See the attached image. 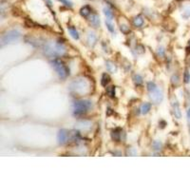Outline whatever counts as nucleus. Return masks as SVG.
<instances>
[{
    "mask_svg": "<svg viewBox=\"0 0 190 190\" xmlns=\"http://www.w3.org/2000/svg\"><path fill=\"white\" fill-rule=\"evenodd\" d=\"M44 52L48 56H60L66 53V48L60 43H48L44 48Z\"/></svg>",
    "mask_w": 190,
    "mask_h": 190,
    "instance_id": "1",
    "label": "nucleus"
},
{
    "mask_svg": "<svg viewBox=\"0 0 190 190\" xmlns=\"http://www.w3.org/2000/svg\"><path fill=\"white\" fill-rule=\"evenodd\" d=\"M88 88H89V86H88V81L83 78H78V79L73 80L70 86V89L71 91L78 93V94L86 93L88 90Z\"/></svg>",
    "mask_w": 190,
    "mask_h": 190,
    "instance_id": "2",
    "label": "nucleus"
},
{
    "mask_svg": "<svg viewBox=\"0 0 190 190\" xmlns=\"http://www.w3.org/2000/svg\"><path fill=\"white\" fill-rule=\"evenodd\" d=\"M21 37V33L18 30H9L5 34L2 35L1 37V46H5V45L8 44H12L15 43L16 41L19 40V38Z\"/></svg>",
    "mask_w": 190,
    "mask_h": 190,
    "instance_id": "3",
    "label": "nucleus"
},
{
    "mask_svg": "<svg viewBox=\"0 0 190 190\" xmlns=\"http://www.w3.org/2000/svg\"><path fill=\"white\" fill-rule=\"evenodd\" d=\"M51 66L57 72L58 76L61 78H66L70 74V70L67 69V67L59 59H54L51 62Z\"/></svg>",
    "mask_w": 190,
    "mask_h": 190,
    "instance_id": "4",
    "label": "nucleus"
},
{
    "mask_svg": "<svg viewBox=\"0 0 190 190\" xmlns=\"http://www.w3.org/2000/svg\"><path fill=\"white\" fill-rule=\"evenodd\" d=\"M90 107L91 103L88 100H79L76 101L73 105V111L75 115H83L84 113L87 112Z\"/></svg>",
    "mask_w": 190,
    "mask_h": 190,
    "instance_id": "5",
    "label": "nucleus"
},
{
    "mask_svg": "<svg viewBox=\"0 0 190 190\" xmlns=\"http://www.w3.org/2000/svg\"><path fill=\"white\" fill-rule=\"evenodd\" d=\"M149 96H150L152 102H154L155 104H159L160 102H162V98H164V94H162V89L157 87L154 90L149 91Z\"/></svg>",
    "mask_w": 190,
    "mask_h": 190,
    "instance_id": "6",
    "label": "nucleus"
},
{
    "mask_svg": "<svg viewBox=\"0 0 190 190\" xmlns=\"http://www.w3.org/2000/svg\"><path fill=\"white\" fill-rule=\"evenodd\" d=\"M69 136H70V133L69 131L66 130V129H61L59 130V132L57 134V141L60 144H64L67 142L69 140Z\"/></svg>",
    "mask_w": 190,
    "mask_h": 190,
    "instance_id": "7",
    "label": "nucleus"
},
{
    "mask_svg": "<svg viewBox=\"0 0 190 190\" xmlns=\"http://www.w3.org/2000/svg\"><path fill=\"white\" fill-rule=\"evenodd\" d=\"M172 107H173V112H174V115L177 119H180L182 117V112H181L180 110V106H179V103L177 100H173L172 102Z\"/></svg>",
    "mask_w": 190,
    "mask_h": 190,
    "instance_id": "8",
    "label": "nucleus"
},
{
    "mask_svg": "<svg viewBox=\"0 0 190 190\" xmlns=\"http://www.w3.org/2000/svg\"><path fill=\"white\" fill-rule=\"evenodd\" d=\"M121 133H122V129L120 128H116L112 131V138L115 140V141L119 142L121 140Z\"/></svg>",
    "mask_w": 190,
    "mask_h": 190,
    "instance_id": "9",
    "label": "nucleus"
},
{
    "mask_svg": "<svg viewBox=\"0 0 190 190\" xmlns=\"http://www.w3.org/2000/svg\"><path fill=\"white\" fill-rule=\"evenodd\" d=\"M133 25L135 27H137V28H140V27H142L144 25V19L142 16H136L133 19Z\"/></svg>",
    "mask_w": 190,
    "mask_h": 190,
    "instance_id": "10",
    "label": "nucleus"
},
{
    "mask_svg": "<svg viewBox=\"0 0 190 190\" xmlns=\"http://www.w3.org/2000/svg\"><path fill=\"white\" fill-rule=\"evenodd\" d=\"M90 23H91L94 27H97L100 25V17L97 15H93L91 17H90Z\"/></svg>",
    "mask_w": 190,
    "mask_h": 190,
    "instance_id": "11",
    "label": "nucleus"
},
{
    "mask_svg": "<svg viewBox=\"0 0 190 190\" xmlns=\"http://www.w3.org/2000/svg\"><path fill=\"white\" fill-rule=\"evenodd\" d=\"M67 30H69V31H70V35H71V37H72V38L75 39V40L79 39L78 31L76 30V29H75V28H73V27H69V28H67Z\"/></svg>",
    "mask_w": 190,
    "mask_h": 190,
    "instance_id": "12",
    "label": "nucleus"
},
{
    "mask_svg": "<svg viewBox=\"0 0 190 190\" xmlns=\"http://www.w3.org/2000/svg\"><path fill=\"white\" fill-rule=\"evenodd\" d=\"M150 108H151V105L149 103H144L142 105L141 107V112H142V114H146V113L149 112V110H150Z\"/></svg>",
    "mask_w": 190,
    "mask_h": 190,
    "instance_id": "13",
    "label": "nucleus"
},
{
    "mask_svg": "<svg viewBox=\"0 0 190 190\" xmlns=\"http://www.w3.org/2000/svg\"><path fill=\"white\" fill-rule=\"evenodd\" d=\"M96 35H95L93 33H89L88 35V42L89 43V45H91V46H93V45L95 44V42H96Z\"/></svg>",
    "mask_w": 190,
    "mask_h": 190,
    "instance_id": "14",
    "label": "nucleus"
},
{
    "mask_svg": "<svg viewBox=\"0 0 190 190\" xmlns=\"http://www.w3.org/2000/svg\"><path fill=\"white\" fill-rule=\"evenodd\" d=\"M90 12H91V10H90V8L88 6H84L82 9L80 10V12H81V15H82L83 16H88L90 15Z\"/></svg>",
    "mask_w": 190,
    "mask_h": 190,
    "instance_id": "15",
    "label": "nucleus"
},
{
    "mask_svg": "<svg viewBox=\"0 0 190 190\" xmlns=\"http://www.w3.org/2000/svg\"><path fill=\"white\" fill-rule=\"evenodd\" d=\"M110 76H108L107 74H106V73H104V74L102 75V80H101L102 86H104V87H106V86L108 84V82H110Z\"/></svg>",
    "mask_w": 190,
    "mask_h": 190,
    "instance_id": "16",
    "label": "nucleus"
},
{
    "mask_svg": "<svg viewBox=\"0 0 190 190\" xmlns=\"http://www.w3.org/2000/svg\"><path fill=\"white\" fill-rule=\"evenodd\" d=\"M106 66H107V70L110 71V72H112V73H114V72L116 71V67L114 66V64H113V63H111V62H107Z\"/></svg>",
    "mask_w": 190,
    "mask_h": 190,
    "instance_id": "17",
    "label": "nucleus"
},
{
    "mask_svg": "<svg viewBox=\"0 0 190 190\" xmlns=\"http://www.w3.org/2000/svg\"><path fill=\"white\" fill-rule=\"evenodd\" d=\"M133 80H134V83L137 86L143 84V78H142V76L139 75V74H135L134 77H133Z\"/></svg>",
    "mask_w": 190,
    "mask_h": 190,
    "instance_id": "18",
    "label": "nucleus"
},
{
    "mask_svg": "<svg viewBox=\"0 0 190 190\" xmlns=\"http://www.w3.org/2000/svg\"><path fill=\"white\" fill-rule=\"evenodd\" d=\"M104 13L106 15V16L108 18V19H112L113 18V13L111 12L110 9L108 8H104Z\"/></svg>",
    "mask_w": 190,
    "mask_h": 190,
    "instance_id": "19",
    "label": "nucleus"
},
{
    "mask_svg": "<svg viewBox=\"0 0 190 190\" xmlns=\"http://www.w3.org/2000/svg\"><path fill=\"white\" fill-rule=\"evenodd\" d=\"M111 19H107L106 20V25H107V28L108 29V30L111 31V33H114V25L111 23Z\"/></svg>",
    "mask_w": 190,
    "mask_h": 190,
    "instance_id": "20",
    "label": "nucleus"
},
{
    "mask_svg": "<svg viewBox=\"0 0 190 190\" xmlns=\"http://www.w3.org/2000/svg\"><path fill=\"white\" fill-rule=\"evenodd\" d=\"M107 92L110 97H114L115 96V87H113V86H111V87H108L107 88Z\"/></svg>",
    "mask_w": 190,
    "mask_h": 190,
    "instance_id": "21",
    "label": "nucleus"
},
{
    "mask_svg": "<svg viewBox=\"0 0 190 190\" xmlns=\"http://www.w3.org/2000/svg\"><path fill=\"white\" fill-rule=\"evenodd\" d=\"M153 148H154L155 151H160L162 148V144L159 141H155L153 143Z\"/></svg>",
    "mask_w": 190,
    "mask_h": 190,
    "instance_id": "22",
    "label": "nucleus"
},
{
    "mask_svg": "<svg viewBox=\"0 0 190 190\" xmlns=\"http://www.w3.org/2000/svg\"><path fill=\"white\" fill-rule=\"evenodd\" d=\"M157 88V86L153 83V82H149L147 84V89H148V91H152V90H154L155 88Z\"/></svg>",
    "mask_w": 190,
    "mask_h": 190,
    "instance_id": "23",
    "label": "nucleus"
},
{
    "mask_svg": "<svg viewBox=\"0 0 190 190\" xmlns=\"http://www.w3.org/2000/svg\"><path fill=\"white\" fill-rule=\"evenodd\" d=\"M183 78H184V83L188 84V83L190 82V73L188 72V70H185Z\"/></svg>",
    "mask_w": 190,
    "mask_h": 190,
    "instance_id": "24",
    "label": "nucleus"
},
{
    "mask_svg": "<svg viewBox=\"0 0 190 190\" xmlns=\"http://www.w3.org/2000/svg\"><path fill=\"white\" fill-rule=\"evenodd\" d=\"M121 30H122V33L126 34V33H129V27H128L126 25H121Z\"/></svg>",
    "mask_w": 190,
    "mask_h": 190,
    "instance_id": "25",
    "label": "nucleus"
},
{
    "mask_svg": "<svg viewBox=\"0 0 190 190\" xmlns=\"http://www.w3.org/2000/svg\"><path fill=\"white\" fill-rule=\"evenodd\" d=\"M183 16L184 18H188L190 16V7H186L185 8V10L183 13Z\"/></svg>",
    "mask_w": 190,
    "mask_h": 190,
    "instance_id": "26",
    "label": "nucleus"
},
{
    "mask_svg": "<svg viewBox=\"0 0 190 190\" xmlns=\"http://www.w3.org/2000/svg\"><path fill=\"white\" fill-rule=\"evenodd\" d=\"M128 154L130 156H135V155H137V151L135 150L134 148H129V149H128Z\"/></svg>",
    "mask_w": 190,
    "mask_h": 190,
    "instance_id": "27",
    "label": "nucleus"
},
{
    "mask_svg": "<svg viewBox=\"0 0 190 190\" xmlns=\"http://www.w3.org/2000/svg\"><path fill=\"white\" fill-rule=\"evenodd\" d=\"M59 1H61L63 4H65L66 6H69V7H71V6H72V3L70 1V0H59Z\"/></svg>",
    "mask_w": 190,
    "mask_h": 190,
    "instance_id": "28",
    "label": "nucleus"
},
{
    "mask_svg": "<svg viewBox=\"0 0 190 190\" xmlns=\"http://www.w3.org/2000/svg\"><path fill=\"white\" fill-rule=\"evenodd\" d=\"M158 53H159L160 55H162H162H164V54H165V49H162V48L159 49V51H158Z\"/></svg>",
    "mask_w": 190,
    "mask_h": 190,
    "instance_id": "29",
    "label": "nucleus"
},
{
    "mask_svg": "<svg viewBox=\"0 0 190 190\" xmlns=\"http://www.w3.org/2000/svg\"><path fill=\"white\" fill-rule=\"evenodd\" d=\"M187 121H188V124L190 125V108L187 110Z\"/></svg>",
    "mask_w": 190,
    "mask_h": 190,
    "instance_id": "30",
    "label": "nucleus"
}]
</instances>
